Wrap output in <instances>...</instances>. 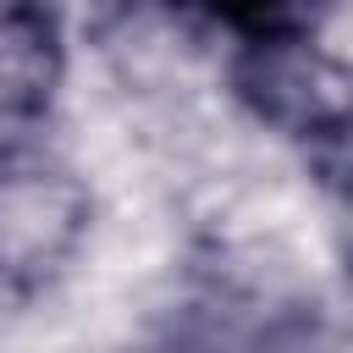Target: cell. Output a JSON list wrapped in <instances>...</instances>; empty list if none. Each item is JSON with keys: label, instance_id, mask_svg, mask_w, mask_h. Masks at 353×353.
<instances>
[{"label": "cell", "instance_id": "5", "mask_svg": "<svg viewBox=\"0 0 353 353\" xmlns=\"http://www.w3.org/2000/svg\"><path fill=\"white\" fill-rule=\"evenodd\" d=\"M116 353H204V347L176 342V336H154V342H132V347H116Z\"/></svg>", "mask_w": 353, "mask_h": 353}, {"label": "cell", "instance_id": "3", "mask_svg": "<svg viewBox=\"0 0 353 353\" xmlns=\"http://www.w3.org/2000/svg\"><path fill=\"white\" fill-rule=\"evenodd\" d=\"M66 77L61 17L50 0H0V132L33 127Z\"/></svg>", "mask_w": 353, "mask_h": 353}, {"label": "cell", "instance_id": "2", "mask_svg": "<svg viewBox=\"0 0 353 353\" xmlns=\"http://www.w3.org/2000/svg\"><path fill=\"white\" fill-rule=\"evenodd\" d=\"M226 77L237 105L292 143H331L353 132V66L303 33L243 39Z\"/></svg>", "mask_w": 353, "mask_h": 353}, {"label": "cell", "instance_id": "4", "mask_svg": "<svg viewBox=\"0 0 353 353\" xmlns=\"http://www.w3.org/2000/svg\"><path fill=\"white\" fill-rule=\"evenodd\" d=\"M188 6L210 11L215 22L237 28L243 39H265V33H298L292 17H298L303 0H188Z\"/></svg>", "mask_w": 353, "mask_h": 353}, {"label": "cell", "instance_id": "1", "mask_svg": "<svg viewBox=\"0 0 353 353\" xmlns=\"http://www.w3.org/2000/svg\"><path fill=\"white\" fill-rule=\"evenodd\" d=\"M94 226V193L61 154L39 143H0V292L28 298L50 287Z\"/></svg>", "mask_w": 353, "mask_h": 353}]
</instances>
